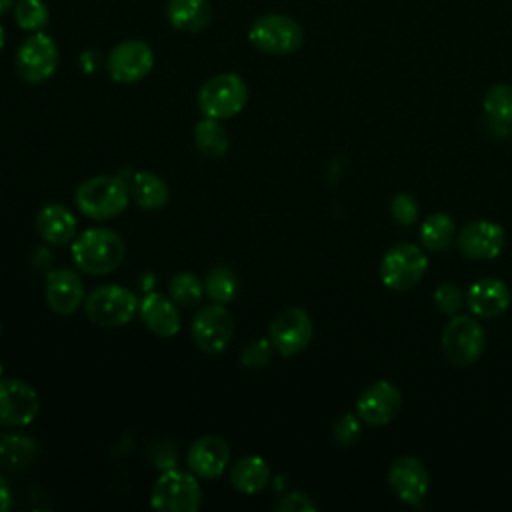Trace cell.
Returning a JSON list of instances; mask_svg holds the SVG:
<instances>
[{
  "instance_id": "26",
  "label": "cell",
  "mask_w": 512,
  "mask_h": 512,
  "mask_svg": "<svg viewBox=\"0 0 512 512\" xmlns=\"http://www.w3.org/2000/svg\"><path fill=\"white\" fill-rule=\"evenodd\" d=\"M194 144L196 150L208 158H220L226 154L230 138L220 120L206 118L194 126Z\"/></svg>"
},
{
  "instance_id": "19",
  "label": "cell",
  "mask_w": 512,
  "mask_h": 512,
  "mask_svg": "<svg viewBox=\"0 0 512 512\" xmlns=\"http://www.w3.org/2000/svg\"><path fill=\"white\" fill-rule=\"evenodd\" d=\"M138 312H140L144 326L160 338H172L180 332L182 318H180L178 304L162 292L146 294L140 300Z\"/></svg>"
},
{
  "instance_id": "11",
  "label": "cell",
  "mask_w": 512,
  "mask_h": 512,
  "mask_svg": "<svg viewBox=\"0 0 512 512\" xmlns=\"http://www.w3.org/2000/svg\"><path fill=\"white\" fill-rule=\"evenodd\" d=\"M314 336V324L306 310L298 306H288L280 310L270 326H268V338L276 352L282 356H294L302 352Z\"/></svg>"
},
{
  "instance_id": "32",
  "label": "cell",
  "mask_w": 512,
  "mask_h": 512,
  "mask_svg": "<svg viewBox=\"0 0 512 512\" xmlns=\"http://www.w3.org/2000/svg\"><path fill=\"white\" fill-rule=\"evenodd\" d=\"M272 352H274V346L270 342V338H258L254 342H250L244 350H242V356H240V362L244 368H252V370H260L264 368L270 358H272Z\"/></svg>"
},
{
  "instance_id": "7",
  "label": "cell",
  "mask_w": 512,
  "mask_h": 512,
  "mask_svg": "<svg viewBox=\"0 0 512 512\" xmlns=\"http://www.w3.org/2000/svg\"><path fill=\"white\" fill-rule=\"evenodd\" d=\"M428 270V256L410 242L392 246L380 262V280L386 288L404 292L414 288Z\"/></svg>"
},
{
  "instance_id": "39",
  "label": "cell",
  "mask_w": 512,
  "mask_h": 512,
  "mask_svg": "<svg viewBox=\"0 0 512 512\" xmlns=\"http://www.w3.org/2000/svg\"><path fill=\"white\" fill-rule=\"evenodd\" d=\"M2 48H4V28L0 24V52H2Z\"/></svg>"
},
{
  "instance_id": "20",
  "label": "cell",
  "mask_w": 512,
  "mask_h": 512,
  "mask_svg": "<svg viewBox=\"0 0 512 512\" xmlns=\"http://www.w3.org/2000/svg\"><path fill=\"white\" fill-rule=\"evenodd\" d=\"M510 302V288L498 278H482L466 292V306L478 318H496L508 310Z\"/></svg>"
},
{
  "instance_id": "24",
  "label": "cell",
  "mask_w": 512,
  "mask_h": 512,
  "mask_svg": "<svg viewBox=\"0 0 512 512\" xmlns=\"http://www.w3.org/2000/svg\"><path fill=\"white\" fill-rule=\"evenodd\" d=\"M270 480V466L260 456H244L232 464L230 484L242 494L260 492Z\"/></svg>"
},
{
  "instance_id": "25",
  "label": "cell",
  "mask_w": 512,
  "mask_h": 512,
  "mask_svg": "<svg viewBox=\"0 0 512 512\" xmlns=\"http://www.w3.org/2000/svg\"><path fill=\"white\" fill-rule=\"evenodd\" d=\"M36 456V442L24 434H0V468L22 470Z\"/></svg>"
},
{
  "instance_id": "15",
  "label": "cell",
  "mask_w": 512,
  "mask_h": 512,
  "mask_svg": "<svg viewBox=\"0 0 512 512\" xmlns=\"http://www.w3.org/2000/svg\"><path fill=\"white\" fill-rule=\"evenodd\" d=\"M456 242L464 256L472 260H492L502 252L506 236L500 224L492 220H474L460 230Z\"/></svg>"
},
{
  "instance_id": "40",
  "label": "cell",
  "mask_w": 512,
  "mask_h": 512,
  "mask_svg": "<svg viewBox=\"0 0 512 512\" xmlns=\"http://www.w3.org/2000/svg\"><path fill=\"white\" fill-rule=\"evenodd\" d=\"M0 330H2V326H0Z\"/></svg>"
},
{
  "instance_id": "9",
  "label": "cell",
  "mask_w": 512,
  "mask_h": 512,
  "mask_svg": "<svg viewBox=\"0 0 512 512\" xmlns=\"http://www.w3.org/2000/svg\"><path fill=\"white\" fill-rule=\"evenodd\" d=\"M484 328L472 316H454L442 332V352L456 366L474 364L484 352Z\"/></svg>"
},
{
  "instance_id": "37",
  "label": "cell",
  "mask_w": 512,
  "mask_h": 512,
  "mask_svg": "<svg viewBox=\"0 0 512 512\" xmlns=\"http://www.w3.org/2000/svg\"><path fill=\"white\" fill-rule=\"evenodd\" d=\"M10 504H12V492H10V486L4 480V476L0 474V512L8 510Z\"/></svg>"
},
{
  "instance_id": "33",
  "label": "cell",
  "mask_w": 512,
  "mask_h": 512,
  "mask_svg": "<svg viewBox=\"0 0 512 512\" xmlns=\"http://www.w3.org/2000/svg\"><path fill=\"white\" fill-rule=\"evenodd\" d=\"M390 214L398 224L410 226L418 218V202L410 194L398 192L390 202Z\"/></svg>"
},
{
  "instance_id": "36",
  "label": "cell",
  "mask_w": 512,
  "mask_h": 512,
  "mask_svg": "<svg viewBox=\"0 0 512 512\" xmlns=\"http://www.w3.org/2000/svg\"><path fill=\"white\" fill-rule=\"evenodd\" d=\"M278 512H314L316 504L304 492H290L274 506Z\"/></svg>"
},
{
  "instance_id": "21",
  "label": "cell",
  "mask_w": 512,
  "mask_h": 512,
  "mask_svg": "<svg viewBox=\"0 0 512 512\" xmlns=\"http://www.w3.org/2000/svg\"><path fill=\"white\" fill-rule=\"evenodd\" d=\"M36 232L38 236L54 246H64L74 240L76 234V216L58 202H50L42 206L36 214Z\"/></svg>"
},
{
  "instance_id": "13",
  "label": "cell",
  "mask_w": 512,
  "mask_h": 512,
  "mask_svg": "<svg viewBox=\"0 0 512 512\" xmlns=\"http://www.w3.org/2000/svg\"><path fill=\"white\" fill-rule=\"evenodd\" d=\"M40 412L38 392L20 378H0V426H28Z\"/></svg>"
},
{
  "instance_id": "17",
  "label": "cell",
  "mask_w": 512,
  "mask_h": 512,
  "mask_svg": "<svg viewBox=\"0 0 512 512\" xmlns=\"http://www.w3.org/2000/svg\"><path fill=\"white\" fill-rule=\"evenodd\" d=\"M186 464L196 478H218L230 464V448L224 438L204 434L190 444Z\"/></svg>"
},
{
  "instance_id": "5",
  "label": "cell",
  "mask_w": 512,
  "mask_h": 512,
  "mask_svg": "<svg viewBox=\"0 0 512 512\" xmlns=\"http://www.w3.org/2000/svg\"><path fill=\"white\" fill-rule=\"evenodd\" d=\"M140 306V300L136 294L120 284H104L94 288L88 298L84 300L86 316L104 328H116L128 324L136 310Z\"/></svg>"
},
{
  "instance_id": "12",
  "label": "cell",
  "mask_w": 512,
  "mask_h": 512,
  "mask_svg": "<svg viewBox=\"0 0 512 512\" xmlns=\"http://www.w3.org/2000/svg\"><path fill=\"white\" fill-rule=\"evenodd\" d=\"M234 336V318L224 304L202 306L192 320V340L206 354H222Z\"/></svg>"
},
{
  "instance_id": "10",
  "label": "cell",
  "mask_w": 512,
  "mask_h": 512,
  "mask_svg": "<svg viewBox=\"0 0 512 512\" xmlns=\"http://www.w3.org/2000/svg\"><path fill=\"white\" fill-rule=\"evenodd\" d=\"M154 68V50L138 38L118 42L106 60L108 76L118 84H136Z\"/></svg>"
},
{
  "instance_id": "1",
  "label": "cell",
  "mask_w": 512,
  "mask_h": 512,
  "mask_svg": "<svg viewBox=\"0 0 512 512\" xmlns=\"http://www.w3.org/2000/svg\"><path fill=\"white\" fill-rule=\"evenodd\" d=\"M126 256L122 236L110 228H88L72 242V260L78 270L102 276L114 272Z\"/></svg>"
},
{
  "instance_id": "4",
  "label": "cell",
  "mask_w": 512,
  "mask_h": 512,
  "mask_svg": "<svg viewBox=\"0 0 512 512\" xmlns=\"http://www.w3.org/2000/svg\"><path fill=\"white\" fill-rule=\"evenodd\" d=\"M248 40L264 54L288 56L304 44V30L286 14H262L252 22Z\"/></svg>"
},
{
  "instance_id": "38",
  "label": "cell",
  "mask_w": 512,
  "mask_h": 512,
  "mask_svg": "<svg viewBox=\"0 0 512 512\" xmlns=\"http://www.w3.org/2000/svg\"><path fill=\"white\" fill-rule=\"evenodd\" d=\"M12 4H14V0H0V14L8 12L12 8Z\"/></svg>"
},
{
  "instance_id": "34",
  "label": "cell",
  "mask_w": 512,
  "mask_h": 512,
  "mask_svg": "<svg viewBox=\"0 0 512 512\" xmlns=\"http://www.w3.org/2000/svg\"><path fill=\"white\" fill-rule=\"evenodd\" d=\"M434 304L440 312L444 314H454L456 310L462 308L464 304V296H462V290L452 284V282H444L436 288L434 292Z\"/></svg>"
},
{
  "instance_id": "31",
  "label": "cell",
  "mask_w": 512,
  "mask_h": 512,
  "mask_svg": "<svg viewBox=\"0 0 512 512\" xmlns=\"http://www.w3.org/2000/svg\"><path fill=\"white\" fill-rule=\"evenodd\" d=\"M14 20L26 32H42L50 20L44 0H18L14 6Z\"/></svg>"
},
{
  "instance_id": "14",
  "label": "cell",
  "mask_w": 512,
  "mask_h": 512,
  "mask_svg": "<svg viewBox=\"0 0 512 512\" xmlns=\"http://www.w3.org/2000/svg\"><path fill=\"white\" fill-rule=\"evenodd\" d=\"M400 406V390L388 380H378L360 392L356 400V414L368 426H384L398 414Z\"/></svg>"
},
{
  "instance_id": "6",
  "label": "cell",
  "mask_w": 512,
  "mask_h": 512,
  "mask_svg": "<svg viewBox=\"0 0 512 512\" xmlns=\"http://www.w3.org/2000/svg\"><path fill=\"white\" fill-rule=\"evenodd\" d=\"M150 504L160 512H196L202 504V490L192 472L166 470L152 484Z\"/></svg>"
},
{
  "instance_id": "28",
  "label": "cell",
  "mask_w": 512,
  "mask_h": 512,
  "mask_svg": "<svg viewBox=\"0 0 512 512\" xmlns=\"http://www.w3.org/2000/svg\"><path fill=\"white\" fill-rule=\"evenodd\" d=\"M454 232H456L454 220L444 212H434L426 216V220L420 226V242L424 244V248L432 252H440L452 244Z\"/></svg>"
},
{
  "instance_id": "22",
  "label": "cell",
  "mask_w": 512,
  "mask_h": 512,
  "mask_svg": "<svg viewBox=\"0 0 512 512\" xmlns=\"http://www.w3.org/2000/svg\"><path fill=\"white\" fill-rule=\"evenodd\" d=\"M212 4L208 0H168L166 20L180 32H200L212 22Z\"/></svg>"
},
{
  "instance_id": "29",
  "label": "cell",
  "mask_w": 512,
  "mask_h": 512,
  "mask_svg": "<svg viewBox=\"0 0 512 512\" xmlns=\"http://www.w3.org/2000/svg\"><path fill=\"white\" fill-rule=\"evenodd\" d=\"M204 292L212 302L228 304L238 294V276L228 266H216L204 278Z\"/></svg>"
},
{
  "instance_id": "30",
  "label": "cell",
  "mask_w": 512,
  "mask_h": 512,
  "mask_svg": "<svg viewBox=\"0 0 512 512\" xmlns=\"http://www.w3.org/2000/svg\"><path fill=\"white\" fill-rule=\"evenodd\" d=\"M168 294L170 298L184 308H192L200 304L204 296V282L190 270L176 272L168 282Z\"/></svg>"
},
{
  "instance_id": "16",
  "label": "cell",
  "mask_w": 512,
  "mask_h": 512,
  "mask_svg": "<svg viewBox=\"0 0 512 512\" xmlns=\"http://www.w3.org/2000/svg\"><path fill=\"white\" fill-rule=\"evenodd\" d=\"M388 484L402 502L410 506H420L430 484L428 470L418 458L400 456L390 464Z\"/></svg>"
},
{
  "instance_id": "27",
  "label": "cell",
  "mask_w": 512,
  "mask_h": 512,
  "mask_svg": "<svg viewBox=\"0 0 512 512\" xmlns=\"http://www.w3.org/2000/svg\"><path fill=\"white\" fill-rule=\"evenodd\" d=\"M486 118L498 128H512V84H494L482 100Z\"/></svg>"
},
{
  "instance_id": "8",
  "label": "cell",
  "mask_w": 512,
  "mask_h": 512,
  "mask_svg": "<svg viewBox=\"0 0 512 512\" xmlns=\"http://www.w3.org/2000/svg\"><path fill=\"white\" fill-rule=\"evenodd\" d=\"M14 68L20 80L40 84L58 68V46L44 32H32L16 50Z\"/></svg>"
},
{
  "instance_id": "23",
  "label": "cell",
  "mask_w": 512,
  "mask_h": 512,
  "mask_svg": "<svg viewBox=\"0 0 512 512\" xmlns=\"http://www.w3.org/2000/svg\"><path fill=\"white\" fill-rule=\"evenodd\" d=\"M128 186L130 196L142 210H162L170 200L168 184L154 172H134Z\"/></svg>"
},
{
  "instance_id": "2",
  "label": "cell",
  "mask_w": 512,
  "mask_h": 512,
  "mask_svg": "<svg viewBox=\"0 0 512 512\" xmlns=\"http://www.w3.org/2000/svg\"><path fill=\"white\" fill-rule=\"evenodd\" d=\"M130 202V186L118 176L98 174L82 184L74 192L76 208L92 220H110L120 216Z\"/></svg>"
},
{
  "instance_id": "18",
  "label": "cell",
  "mask_w": 512,
  "mask_h": 512,
  "mask_svg": "<svg viewBox=\"0 0 512 512\" xmlns=\"http://www.w3.org/2000/svg\"><path fill=\"white\" fill-rule=\"evenodd\" d=\"M44 296L52 312L62 316L72 314L84 304V282L72 268H56L46 276Z\"/></svg>"
},
{
  "instance_id": "3",
  "label": "cell",
  "mask_w": 512,
  "mask_h": 512,
  "mask_svg": "<svg viewBox=\"0 0 512 512\" xmlns=\"http://www.w3.org/2000/svg\"><path fill=\"white\" fill-rule=\"evenodd\" d=\"M248 86L234 72H222L208 78L198 90V108L206 118L228 120L244 110Z\"/></svg>"
},
{
  "instance_id": "35",
  "label": "cell",
  "mask_w": 512,
  "mask_h": 512,
  "mask_svg": "<svg viewBox=\"0 0 512 512\" xmlns=\"http://www.w3.org/2000/svg\"><path fill=\"white\" fill-rule=\"evenodd\" d=\"M332 434H334V440H336L340 446H350V444H354V442L358 440V436H360V422H358V418H356L354 414H350V412L342 414V416L336 420V424H334V428H332Z\"/></svg>"
}]
</instances>
